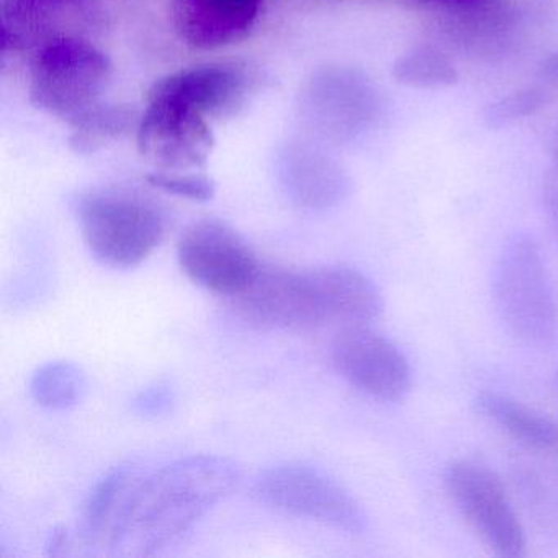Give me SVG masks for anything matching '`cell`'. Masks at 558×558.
I'll return each mask as SVG.
<instances>
[{
    "mask_svg": "<svg viewBox=\"0 0 558 558\" xmlns=\"http://www.w3.org/2000/svg\"><path fill=\"white\" fill-rule=\"evenodd\" d=\"M240 478V466L220 456H189L146 472L113 527L110 554H159L231 495Z\"/></svg>",
    "mask_w": 558,
    "mask_h": 558,
    "instance_id": "6da1fadb",
    "label": "cell"
},
{
    "mask_svg": "<svg viewBox=\"0 0 558 558\" xmlns=\"http://www.w3.org/2000/svg\"><path fill=\"white\" fill-rule=\"evenodd\" d=\"M234 299L247 322L286 331L368 325L384 312V296L374 280L348 266L260 267L253 283Z\"/></svg>",
    "mask_w": 558,
    "mask_h": 558,
    "instance_id": "7a4b0ae2",
    "label": "cell"
},
{
    "mask_svg": "<svg viewBox=\"0 0 558 558\" xmlns=\"http://www.w3.org/2000/svg\"><path fill=\"white\" fill-rule=\"evenodd\" d=\"M76 214L90 253L116 269L148 259L168 233L165 208L135 189H90L77 198Z\"/></svg>",
    "mask_w": 558,
    "mask_h": 558,
    "instance_id": "3957f363",
    "label": "cell"
},
{
    "mask_svg": "<svg viewBox=\"0 0 558 558\" xmlns=\"http://www.w3.org/2000/svg\"><path fill=\"white\" fill-rule=\"evenodd\" d=\"M492 290L499 318L518 341L534 348L554 341L557 300L544 254L531 234H514L499 251Z\"/></svg>",
    "mask_w": 558,
    "mask_h": 558,
    "instance_id": "277c9868",
    "label": "cell"
},
{
    "mask_svg": "<svg viewBox=\"0 0 558 558\" xmlns=\"http://www.w3.org/2000/svg\"><path fill=\"white\" fill-rule=\"evenodd\" d=\"M107 57L83 40L51 41L32 70V97L37 106L63 119L77 120L96 107L110 81Z\"/></svg>",
    "mask_w": 558,
    "mask_h": 558,
    "instance_id": "5b68a950",
    "label": "cell"
},
{
    "mask_svg": "<svg viewBox=\"0 0 558 558\" xmlns=\"http://www.w3.org/2000/svg\"><path fill=\"white\" fill-rule=\"evenodd\" d=\"M254 496L270 508L348 534H362L367 529L361 502L328 473L305 463L264 470L254 482Z\"/></svg>",
    "mask_w": 558,
    "mask_h": 558,
    "instance_id": "8992f818",
    "label": "cell"
},
{
    "mask_svg": "<svg viewBox=\"0 0 558 558\" xmlns=\"http://www.w3.org/2000/svg\"><path fill=\"white\" fill-rule=\"evenodd\" d=\"M442 482L450 501L496 557H524V529L505 483L492 469L473 460H453L444 470Z\"/></svg>",
    "mask_w": 558,
    "mask_h": 558,
    "instance_id": "52a82bcc",
    "label": "cell"
},
{
    "mask_svg": "<svg viewBox=\"0 0 558 558\" xmlns=\"http://www.w3.org/2000/svg\"><path fill=\"white\" fill-rule=\"evenodd\" d=\"M178 259L192 282L228 296L243 293L263 267L243 236L217 218H204L185 228Z\"/></svg>",
    "mask_w": 558,
    "mask_h": 558,
    "instance_id": "ba28073f",
    "label": "cell"
},
{
    "mask_svg": "<svg viewBox=\"0 0 558 558\" xmlns=\"http://www.w3.org/2000/svg\"><path fill=\"white\" fill-rule=\"evenodd\" d=\"M207 117L168 94L151 90L138 125V148L162 171H185L207 165L214 149Z\"/></svg>",
    "mask_w": 558,
    "mask_h": 558,
    "instance_id": "9c48e42d",
    "label": "cell"
},
{
    "mask_svg": "<svg viewBox=\"0 0 558 558\" xmlns=\"http://www.w3.org/2000/svg\"><path fill=\"white\" fill-rule=\"evenodd\" d=\"M331 359L349 385L375 400L397 403L411 391L413 371L407 355L367 325L342 328L332 339Z\"/></svg>",
    "mask_w": 558,
    "mask_h": 558,
    "instance_id": "30bf717a",
    "label": "cell"
},
{
    "mask_svg": "<svg viewBox=\"0 0 558 558\" xmlns=\"http://www.w3.org/2000/svg\"><path fill=\"white\" fill-rule=\"evenodd\" d=\"M253 76L238 63H210L179 71L156 84V93L168 94L205 117H225L246 100Z\"/></svg>",
    "mask_w": 558,
    "mask_h": 558,
    "instance_id": "8fae6325",
    "label": "cell"
},
{
    "mask_svg": "<svg viewBox=\"0 0 558 558\" xmlns=\"http://www.w3.org/2000/svg\"><path fill=\"white\" fill-rule=\"evenodd\" d=\"M263 0H178V21L195 47L217 48L246 37Z\"/></svg>",
    "mask_w": 558,
    "mask_h": 558,
    "instance_id": "7c38bea8",
    "label": "cell"
},
{
    "mask_svg": "<svg viewBox=\"0 0 558 558\" xmlns=\"http://www.w3.org/2000/svg\"><path fill=\"white\" fill-rule=\"evenodd\" d=\"M143 475L142 466L130 460L110 469L90 489L77 524L87 547L109 545L113 527Z\"/></svg>",
    "mask_w": 558,
    "mask_h": 558,
    "instance_id": "4fadbf2b",
    "label": "cell"
},
{
    "mask_svg": "<svg viewBox=\"0 0 558 558\" xmlns=\"http://www.w3.org/2000/svg\"><path fill=\"white\" fill-rule=\"evenodd\" d=\"M473 408L480 416L505 430L522 446L537 450H550L558 446L557 426L544 414L508 395L480 391L473 398Z\"/></svg>",
    "mask_w": 558,
    "mask_h": 558,
    "instance_id": "5bb4252c",
    "label": "cell"
},
{
    "mask_svg": "<svg viewBox=\"0 0 558 558\" xmlns=\"http://www.w3.org/2000/svg\"><path fill=\"white\" fill-rule=\"evenodd\" d=\"M86 393V374L74 362H48L31 380L32 398L48 410H70L81 403Z\"/></svg>",
    "mask_w": 558,
    "mask_h": 558,
    "instance_id": "9a60e30c",
    "label": "cell"
},
{
    "mask_svg": "<svg viewBox=\"0 0 558 558\" xmlns=\"http://www.w3.org/2000/svg\"><path fill=\"white\" fill-rule=\"evenodd\" d=\"M393 76L398 83L416 89H440L457 83L453 64L439 51L420 48L404 54L395 63Z\"/></svg>",
    "mask_w": 558,
    "mask_h": 558,
    "instance_id": "2e32d148",
    "label": "cell"
},
{
    "mask_svg": "<svg viewBox=\"0 0 558 558\" xmlns=\"http://www.w3.org/2000/svg\"><path fill=\"white\" fill-rule=\"evenodd\" d=\"M545 104V93L535 87L519 90L511 96L502 97L498 102L492 104L486 109L485 120L493 129L514 122V120L524 119L542 109Z\"/></svg>",
    "mask_w": 558,
    "mask_h": 558,
    "instance_id": "e0dca14e",
    "label": "cell"
},
{
    "mask_svg": "<svg viewBox=\"0 0 558 558\" xmlns=\"http://www.w3.org/2000/svg\"><path fill=\"white\" fill-rule=\"evenodd\" d=\"M149 184L168 194L178 197L191 198V201L207 202L214 198L215 184L207 175L201 174H169V172H155L149 175Z\"/></svg>",
    "mask_w": 558,
    "mask_h": 558,
    "instance_id": "ac0fdd59",
    "label": "cell"
},
{
    "mask_svg": "<svg viewBox=\"0 0 558 558\" xmlns=\"http://www.w3.org/2000/svg\"><path fill=\"white\" fill-rule=\"evenodd\" d=\"M174 401V390L169 385L155 384L143 388L136 395L135 400H133V408L142 416L156 417L171 411Z\"/></svg>",
    "mask_w": 558,
    "mask_h": 558,
    "instance_id": "d6986e66",
    "label": "cell"
},
{
    "mask_svg": "<svg viewBox=\"0 0 558 558\" xmlns=\"http://www.w3.org/2000/svg\"><path fill=\"white\" fill-rule=\"evenodd\" d=\"M68 545V531L64 527H57L50 534V541H48L47 548L48 555H57L64 554L66 551Z\"/></svg>",
    "mask_w": 558,
    "mask_h": 558,
    "instance_id": "ffe728a7",
    "label": "cell"
},
{
    "mask_svg": "<svg viewBox=\"0 0 558 558\" xmlns=\"http://www.w3.org/2000/svg\"><path fill=\"white\" fill-rule=\"evenodd\" d=\"M547 208L551 223H554L555 230L558 231V175H555V178L551 179L550 184H548Z\"/></svg>",
    "mask_w": 558,
    "mask_h": 558,
    "instance_id": "44dd1931",
    "label": "cell"
},
{
    "mask_svg": "<svg viewBox=\"0 0 558 558\" xmlns=\"http://www.w3.org/2000/svg\"><path fill=\"white\" fill-rule=\"evenodd\" d=\"M542 74L547 80H558V53L545 61L544 66H542Z\"/></svg>",
    "mask_w": 558,
    "mask_h": 558,
    "instance_id": "7402d4cb",
    "label": "cell"
},
{
    "mask_svg": "<svg viewBox=\"0 0 558 558\" xmlns=\"http://www.w3.org/2000/svg\"><path fill=\"white\" fill-rule=\"evenodd\" d=\"M447 2H469V0H447Z\"/></svg>",
    "mask_w": 558,
    "mask_h": 558,
    "instance_id": "603a6c76",
    "label": "cell"
},
{
    "mask_svg": "<svg viewBox=\"0 0 558 558\" xmlns=\"http://www.w3.org/2000/svg\"><path fill=\"white\" fill-rule=\"evenodd\" d=\"M555 384H557V387H558V371L555 372Z\"/></svg>",
    "mask_w": 558,
    "mask_h": 558,
    "instance_id": "cb8c5ba5",
    "label": "cell"
}]
</instances>
